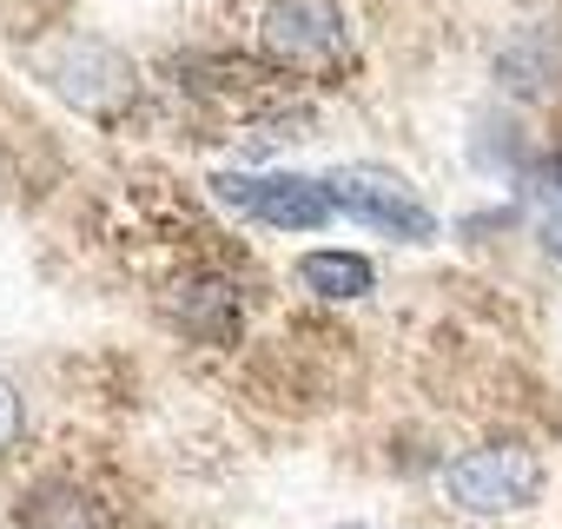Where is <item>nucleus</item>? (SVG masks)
<instances>
[{"instance_id":"4","label":"nucleus","mask_w":562,"mask_h":529,"mask_svg":"<svg viewBox=\"0 0 562 529\" xmlns=\"http://www.w3.org/2000/svg\"><path fill=\"white\" fill-rule=\"evenodd\" d=\"M325 185H331V199H338V218L378 225V232H391V238H404V245H430V238H437L430 205H424L397 172H384V166H338V172H325Z\"/></svg>"},{"instance_id":"2","label":"nucleus","mask_w":562,"mask_h":529,"mask_svg":"<svg viewBox=\"0 0 562 529\" xmlns=\"http://www.w3.org/2000/svg\"><path fill=\"white\" fill-rule=\"evenodd\" d=\"M258 47L265 60L299 67V74H338L351 54L338 0H271L258 21Z\"/></svg>"},{"instance_id":"6","label":"nucleus","mask_w":562,"mask_h":529,"mask_svg":"<svg viewBox=\"0 0 562 529\" xmlns=\"http://www.w3.org/2000/svg\"><path fill=\"white\" fill-rule=\"evenodd\" d=\"M232 312H238V299H232L218 279H186V285H179V318H186L192 331H199V325H205V331H232Z\"/></svg>"},{"instance_id":"8","label":"nucleus","mask_w":562,"mask_h":529,"mask_svg":"<svg viewBox=\"0 0 562 529\" xmlns=\"http://www.w3.org/2000/svg\"><path fill=\"white\" fill-rule=\"evenodd\" d=\"M14 437H21V391L0 378V450H8Z\"/></svg>"},{"instance_id":"7","label":"nucleus","mask_w":562,"mask_h":529,"mask_svg":"<svg viewBox=\"0 0 562 529\" xmlns=\"http://www.w3.org/2000/svg\"><path fill=\"white\" fill-rule=\"evenodd\" d=\"M27 529H100V509L80 489H47L27 503Z\"/></svg>"},{"instance_id":"10","label":"nucleus","mask_w":562,"mask_h":529,"mask_svg":"<svg viewBox=\"0 0 562 529\" xmlns=\"http://www.w3.org/2000/svg\"><path fill=\"white\" fill-rule=\"evenodd\" d=\"M542 185H555V192H562V159H549V166H542Z\"/></svg>"},{"instance_id":"3","label":"nucleus","mask_w":562,"mask_h":529,"mask_svg":"<svg viewBox=\"0 0 562 529\" xmlns=\"http://www.w3.org/2000/svg\"><path fill=\"white\" fill-rule=\"evenodd\" d=\"M212 192L258 218V225H278V232H312L325 218H338V199L325 179H305V172H212Z\"/></svg>"},{"instance_id":"5","label":"nucleus","mask_w":562,"mask_h":529,"mask_svg":"<svg viewBox=\"0 0 562 529\" xmlns=\"http://www.w3.org/2000/svg\"><path fill=\"white\" fill-rule=\"evenodd\" d=\"M299 279H305V292H318V299H331V305L371 299V285H378L371 258H358V251H305V258H299Z\"/></svg>"},{"instance_id":"1","label":"nucleus","mask_w":562,"mask_h":529,"mask_svg":"<svg viewBox=\"0 0 562 529\" xmlns=\"http://www.w3.org/2000/svg\"><path fill=\"white\" fill-rule=\"evenodd\" d=\"M443 496L470 516H509L542 496V463L522 443H483L443 470Z\"/></svg>"},{"instance_id":"9","label":"nucleus","mask_w":562,"mask_h":529,"mask_svg":"<svg viewBox=\"0 0 562 529\" xmlns=\"http://www.w3.org/2000/svg\"><path fill=\"white\" fill-rule=\"evenodd\" d=\"M542 245H549V251H555V258H562V205H555V212H549V218H542Z\"/></svg>"}]
</instances>
